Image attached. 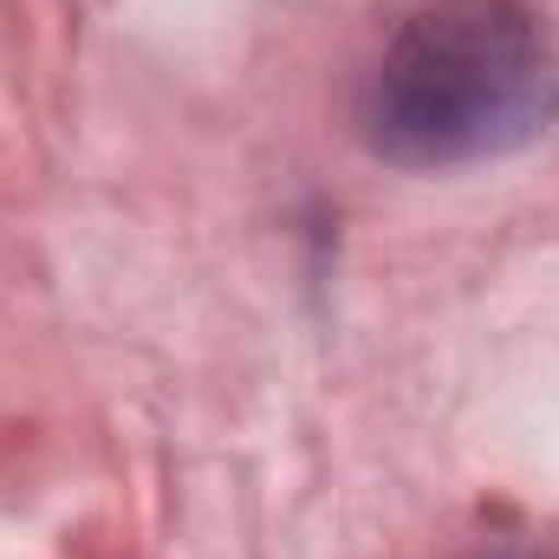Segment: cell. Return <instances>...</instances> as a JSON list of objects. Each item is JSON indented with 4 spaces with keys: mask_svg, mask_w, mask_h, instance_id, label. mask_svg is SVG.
Returning a JSON list of instances; mask_svg holds the SVG:
<instances>
[{
    "mask_svg": "<svg viewBox=\"0 0 559 559\" xmlns=\"http://www.w3.org/2000/svg\"><path fill=\"white\" fill-rule=\"evenodd\" d=\"M468 559H554V554H540V547H508V540H495V547H475Z\"/></svg>",
    "mask_w": 559,
    "mask_h": 559,
    "instance_id": "obj_2",
    "label": "cell"
},
{
    "mask_svg": "<svg viewBox=\"0 0 559 559\" xmlns=\"http://www.w3.org/2000/svg\"><path fill=\"white\" fill-rule=\"evenodd\" d=\"M559 118V52L534 0H429L378 52L358 131L384 163L455 169L508 156Z\"/></svg>",
    "mask_w": 559,
    "mask_h": 559,
    "instance_id": "obj_1",
    "label": "cell"
}]
</instances>
